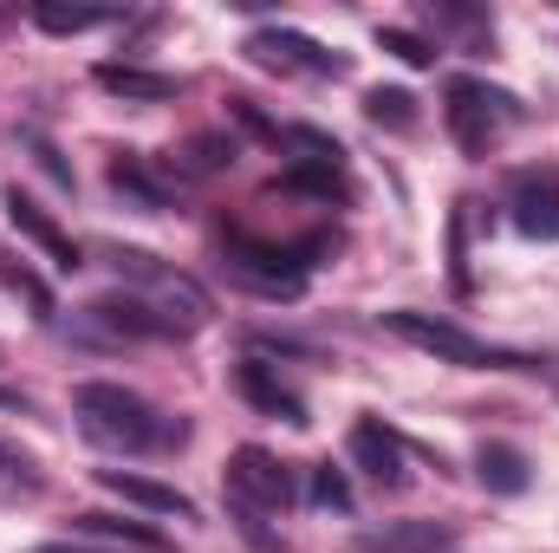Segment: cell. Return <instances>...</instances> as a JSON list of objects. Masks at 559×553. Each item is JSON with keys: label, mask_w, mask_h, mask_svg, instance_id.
Wrapping results in <instances>:
<instances>
[{"label": "cell", "mask_w": 559, "mask_h": 553, "mask_svg": "<svg viewBox=\"0 0 559 553\" xmlns=\"http://www.w3.org/2000/svg\"><path fill=\"white\" fill-rule=\"evenodd\" d=\"M306 489H312V502H319V508H338V515H345V508H352V482H345V475H338V469H332V462H319V469H312V482H306Z\"/></svg>", "instance_id": "obj_23"}, {"label": "cell", "mask_w": 559, "mask_h": 553, "mask_svg": "<svg viewBox=\"0 0 559 553\" xmlns=\"http://www.w3.org/2000/svg\"><path fill=\"white\" fill-rule=\"evenodd\" d=\"M508 209L527 242H559V169H521L508 183Z\"/></svg>", "instance_id": "obj_7"}, {"label": "cell", "mask_w": 559, "mask_h": 553, "mask_svg": "<svg viewBox=\"0 0 559 553\" xmlns=\"http://www.w3.org/2000/svg\"><path fill=\"white\" fill-rule=\"evenodd\" d=\"M33 20H39L46 33H92V26H105L111 13H98V7H33Z\"/></svg>", "instance_id": "obj_20"}, {"label": "cell", "mask_w": 559, "mask_h": 553, "mask_svg": "<svg viewBox=\"0 0 559 553\" xmlns=\"http://www.w3.org/2000/svg\"><path fill=\"white\" fill-rule=\"evenodd\" d=\"M280 143H286V150H306L299 163H319V169H345V150H338V138H325V131H306V125H293V131H280Z\"/></svg>", "instance_id": "obj_18"}, {"label": "cell", "mask_w": 559, "mask_h": 553, "mask_svg": "<svg viewBox=\"0 0 559 553\" xmlns=\"http://www.w3.org/2000/svg\"><path fill=\"white\" fill-rule=\"evenodd\" d=\"M98 85H105L111 98H124V105H169V98L182 92V79H176V72H150V66H118V59H105V66H98Z\"/></svg>", "instance_id": "obj_12"}, {"label": "cell", "mask_w": 559, "mask_h": 553, "mask_svg": "<svg viewBox=\"0 0 559 553\" xmlns=\"http://www.w3.org/2000/svg\"><path fill=\"white\" fill-rule=\"evenodd\" d=\"M228 502H235L241 528L254 534V521H261V515H280V508L293 502V475H286V462L267 456L261 443L235 449V456H228Z\"/></svg>", "instance_id": "obj_4"}, {"label": "cell", "mask_w": 559, "mask_h": 553, "mask_svg": "<svg viewBox=\"0 0 559 553\" xmlns=\"http://www.w3.org/2000/svg\"><path fill=\"white\" fill-rule=\"evenodd\" d=\"M72 534H85V541H111V548H131V553H169V541H163L156 528H143V521H118V515H79Z\"/></svg>", "instance_id": "obj_15"}, {"label": "cell", "mask_w": 559, "mask_h": 553, "mask_svg": "<svg viewBox=\"0 0 559 553\" xmlns=\"http://www.w3.org/2000/svg\"><path fill=\"white\" fill-rule=\"evenodd\" d=\"M404 436L384 423V416H365V423H352V462L378 482V489H397L404 482Z\"/></svg>", "instance_id": "obj_9"}, {"label": "cell", "mask_w": 559, "mask_h": 553, "mask_svg": "<svg viewBox=\"0 0 559 553\" xmlns=\"http://www.w3.org/2000/svg\"><path fill=\"white\" fill-rule=\"evenodd\" d=\"M449 548H455L449 521H384V528L358 534V553H449Z\"/></svg>", "instance_id": "obj_10"}, {"label": "cell", "mask_w": 559, "mask_h": 553, "mask_svg": "<svg viewBox=\"0 0 559 553\" xmlns=\"http://www.w3.org/2000/svg\"><path fill=\"white\" fill-rule=\"evenodd\" d=\"M105 261H111V274L124 280V293L143 306L150 339H195V332H209L215 299H209L202 280L163 268L150 248H105Z\"/></svg>", "instance_id": "obj_2"}, {"label": "cell", "mask_w": 559, "mask_h": 553, "mask_svg": "<svg viewBox=\"0 0 559 553\" xmlns=\"http://www.w3.org/2000/svg\"><path fill=\"white\" fill-rule=\"evenodd\" d=\"M235 378H241V398H248L254 411L286 416V423H306V404H299V398H293V391L274 378V365H261V358H241V372H235Z\"/></svg>", "instance_id": "obj_13"}, {"label": "cell", "mask_w": 559, "mask_h": 553, "mask_svg": "<svg viewBox=\"0 0 559 553\" xmlns=\"http://www.w3.org/2000/svg\"><path fill=\"white\" fill-rule=\"evenodd\" d=\"M248 52L261 59V66H274V72H312V79H338L345 72V59L338 52H325L312 33H299V26H261L254 39H248Z\"/></svg>", "instance_id": "obj_6"}, {"label": "cell", "mask_w": 559, "mask_h": 553, "mask_svg": "<svg viewBox=\"0 0 559 553\" xmlns=\"http://www.w3.org/2000/svg\"><path fill=\"white\" fill-rule=\"evenodd\" d=\"M378 46L397 52L404 66H436V46H429L423 33H404V26H378Z\"/></svg>", "instance_id": "obj_22"}, {"label": "cell", "mask_w": 559, "mask_h": 553, "mask_svg": "<svg viewBox=\"0 0 559 553\" xmlns=\"http://www.w3.org/2000/svg\"><path fill=\"white\" fill-rule=\"evenodd\" d=\"M26 143H33V156H39V169H46L52 183H72V169L59 163V150H52V143H46V138H33V131H26Z\"/></svg>", "instance_id": "obj_26"}, {"label": "cell", "mask_w": 559, "mask_h": 553, "mask_svg": "<svg viewBox=\"0 0 559 553\" xmlns=\"http://www.w3.org/2000/svg\"><path fill=\"white\" fill-rule=\"evenodd\" d=\"M0 202H7V222H13V228H20V235H26V242H33V248H39V255H46V261L59 268V274L85 268V261H79V242H72V235H66V228H59V222H52V215H46V209H39L33 196L7 189Z\"/></svg>", "instance_id": "obj_8"}, {"label": "cell", "mask_w": 559, "mask_h": 553, "mask_svg": "<svg viewBox=\"0 0 559 553\" xmlns=\"http://www.w3.org/2000/svg\"><path fill=\"white\" fill-rule=\"evenodd\" d=\"M475 475H481V489L488 495H527V456L514 449V443H481L475 449Z\"/></svg>", "instance_id": "obj_14"}, {"label": "cell", "mask_w": 559, "mask_h": 553, "mask_svg": "<svg viewBox=\"0 0 559 553\" xmlns=\"http://www.w3.org/2000/svg\"><path fill=\"white\" fill-rule=\"evenodd\" d=\"M0 286H7V293H20V299H26V306L39 313V319L52 313V293H46V280L33 274L26 261H0Z\"/></svg>", "instance_id": "obj_19"}, {"label": "cell", "mask_w": 559, "mask_h": 553, "mask_svg": "<svg viewBox=\"0 0 559 553\" xmlns=\"http://www.w3.org/2000/svg\"><path fill=\"white\" fill-rule=\"evenodd\" d=\"M72 416H79V430L98 449H118V456H169V449L189 443L182 416L156 411L150 398L124 391V385H79L72 391Z\"/></svg>", "instance_id": "obj_1"}, {"label": "cell", "mask_w": 559, "mask_h": 553, "mask_svg": "<svg viewBox=\"0 0 559 553\" xmlns=\"http://www.w3.org/2000/svg\"><path fill=\"white\" fill-rule=\"evenodd\" d=\"M384 326L404 339V345H417L429 358H442V365H462V372H495V365H514L508 352H495L488 339H475L468 326H455V319H436V313H384Z\"/></svg>", "instance_id": "obj_3"}, {"label": "cell", "mask_w": 559, "mask_h": 553, "mask_svg": "<svg viewBox=\"0 0 559 553\" xmlns=\"http://www.w3.org/2000/svg\"><path fill=\"white\" fill-rule=\"evenodd\" d=\"M228 118H235V125H241L248 138H261V143H280V131L267 125V118H261V111H254V105H248V98H228Z\"/></svg>", "instance_id": "obj_24"}, {"label": "cell", "mask_w": 559, "mask_h": 553, "mask_svg": "<svg viewBox=\"0 0 559 553\" xmlns=\"http://www.w3.org/2000/svg\"><path fill=\"white\" fill-rule=\"evenodd\" d=\"M442 118H449V138L462 143L468 156H481L488 143L521 118V105H514L508 92L481 85V79H455V85H449V111H442Z\"/></svg>", "instance_id": "obj_5"}, {"label": "cell", "mask_w": 559, "mask_h": 553, "mask_svg": "<svg viewBox=\"0 0 559 553\" xmlns=\"http://www.w3.org/2000/svg\"><path fill=\"white\" fill-rule=\"evenodd\" d=\"M33 553H85V548H66V541H59V548H33Z\"/></svg>", "instance_id": "obj_27"}, {"label": "cell", "mask_w": 559, "mask_h": 553, "mask_svg": "<svg viewBox=\"0 0 559 553\" xmlns=\"http://www.w3.org/2000/svg\"><path fill=\"white\" fill-rule=\"evenodd\" d=\"M33 482H39V475H33V462H26L20 449H7V443H0V489H33Z\"/></svg>", "instance_id": "obj_25"}, {"label": "cell", "mask_w": 559, "mask_h": 553, "mask_svg": "<svg viewBox=\"0 0 559 553\" xmlns=\"http://www.w3.org/2000/svg\"><path fill=\"white\" fill-rule=\"evenodd\" d=\"M98 482H105L118 502L143 508V515H176V521H189V515H195V502H189L182 489H169V482H150V475H131V469H98Z\"/></svg>", "instance_id": "obj_11"}, {"label": "cell", "mask_w": 559, "mask_h": 553, "mask_svg": "<svg viewBox=\"0 0 559 553\" xmlns=\"http://www.w3.org/2000/svg\"><path fill=\"white\" fill-rule=\"evenodd\" d=\"M365 111H371V125H391V131H411V125H417V98L397 92V85H378V92L365 98Z\"/></svg>", "instance_id": "obj_17"}, {"label": "cell", "mask_w": 559, "mask_h": 553, "mask_svg": "<svg viewBox=\"0 0 559 553\" xmlns=\"http://www.w3.org/2000/svg\"><path fill=\"white\" fill-rule=\"evenodd\" d=\"M111 189H118V196H131L138 209H150V215H156V209H169V176H156L143 156H118V163H111Z\"/></svg>", "instance_id": "obj_16"}, {"label": "cell", "mask_w": 559, "mask_h": 553, "mask_svg": "<svg viewBox=\"0 0 559 553\" xmlns=\"http://www.w3.org/2000/svg\"><path fill=\"white\" fill-rule=\"evenodd\" d=\"M286 189L319 196V202H338V196H345V176H338V169H319V163H299V169L286 176Z\"/></svg>", "instance_id": "obj_21"}]
</instances>
